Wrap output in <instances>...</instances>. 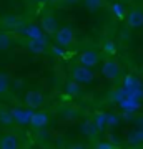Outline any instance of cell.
I'll use <instances>...</instances> for the list:
<instances>
[{
  "mask_svg": "<svg viewBox=\"0 0 143 149\" xmlns=\"http://www.w3.org/2000/svg\"><path fill=\"white\" fill-rule=\"evenodd\" d=\"M93 78H95V74H93L92 68L85 66V65L78 63L73 70H72V80H75L77 83H80V85H88V83L93 81Z\"/></svg>",
  "mask_w": 143,
  "mask_h": 149,
  "instance_id": "cell-1",
  "label": "cell"
},
{
  "mask_svg": "<svg viewBox=\"0 0 143 149\" xmlns=\"http://www.w3.org/2000/svg\"><path fill=\"white\" fill-rule=\"evenodd\" d=\"M101 74H103V78L110 81H115L120 78V74H122V68H120V65L118 61H115L113 58H108L103 61L101 65Z\"/></svg>",
  "mask_w": 143,
  "mask_h": 149,
  "instance_id": "cell-2",
  "label": "cell"
},
{
  "mask_svg": "<svg viewBox=\"0 0 143 149\" xmlns=\"http://www.w3.org/2000/svg\"><path fill=\"white\" fill-rule=\"evenodd\" d=\"M53 37H55V42H57V45H60V47H72L75 42V35H73V30L70 27H62L58 28L57 32L53 33Z\"/></svg>",
  "mask_w": 143,
  "mask_h": 149,
  "instance_id": "cell-3",
  "label": "cell"
},
{
  "mask_svg": "<svg viewBox=\"0 0 143 149\" xmlns=\"http://www.w3.org/2000/svg\"><path fill=\"white\" fill-rule=\"evenodd\" d=\"M12 116H13V123H17V124H20V126H25V124H30V118H32V108H28V109H25V108H12L10 109Z\"/></svg>",
  "mask_w": 143,
  "mask_h": 149,
  "instance_id": "cell-4",
  "label": "cell"
},
{
  "mask_svg": "<svg viewBox=\"0 0 143 149\" xmlns=\"http://www.w3.org/2000/svg\"><path fill=\"white\" fill-rule=\"evenodd\" d=\"M43 103H45V98H43L42 91H38V90L27 91V95H25V104L28 108H32V109H38V108L43 106Z\"/></svg>",
  "mask_w": 143,
  "mask_h": 149,
  "instance_id": "cell-5",
  "label": "cell"
},
{
  "mask_svg": "<svg viewBox=\"0 0 143 149\" xmlns=\"http://www.w3.org/2000/svg\"><path fill=\"white\" fill-rule=\"evenodd\" d=\"M40 28L47 35H53V33L58 30V22H57V17L52 15V13H45V15L40 18Z\"/></svg>",
  "mask_w": 143,
  "mask_h": 149,
  "instance_id": "cell-6",
  "label": "cell"
},
{
  "mask_svg": "<svg viewBox=\"0 0 143 149\" xmlns=\"http://www.w3.org/2000/svg\"><path fill=\"white\" fill-rule=\"evenodd\" d=\"M98 61H100V55L97 53L95 50H83V52L78 55V63L85 65V66H88V68L97 66Z\"/></svg>",
  "mask_w": 143,
  "mask_h": 149,
  "instance_id": "cell-7",
  "label": "cell"
},
{
  "mask_svg": "<svg viewBox=\"0 0 143 149\" xmlns=\"http://www.w3.org/2000/svg\"><path fill=\"white\" fill-rule=\"evenodd\" d=\"M127 25L130 28H140L143 27V12L140 8H132V10L127 12Z\"/></svg>",
  "mask_w": 143,
  "mask_h": 149,
  "instance_id": "cell-8",
  "label": "cell"
},
{
  "mask_svg": "<svg viewBox=\"0 0 143 149\" xmlns=\"http://www.w3.org/2000/svg\"><path fill=\"white\" fill-rule=\"evenodd\" d=\"M20 146V139L13 133H7L0 136V149H17Z\"/></svg>",
  "mask_w": 143,
  "mask_h": 149,
  "instance_id": "cell-9",
  "label": "cell"
},
{
  "mask_svg": "<svg viewBox=\"0 0 143 149\" xmlns=\"http://www.w3.org/2000/svg\"><path fill=\"white\" fill-rule=\"evenodd\" d=\"M48 124V114L45 111H37L32 113V118H30V126L33 129H42Z\"/></svg>",
  "mask_w": 143,
  "mask_h": 149,
  "instance_id": "cell-10",
  "label": "cell"
},
{
  "mask_svg": "<svg viewBox=\"0 0 143 149\" xmlns=\"http://www.w3.org/2000/svg\"><path fill=\"white\" fill-rule=\"evenodd\" d=\"M27 48L32 52V53H45V50L48 48L47 45V38L42 37V38H33V40H28V45Z\"/></svg>",
  "mask_w": 143,
  "mask_h": 149,
  "instance_id": "cell-11",
  "label": "cell"
},
{
  "mask_svg": "<svg viewBox=\"0 0 143 149\" xmlns=\"http://www.w3.org/2000/svg\"><path fill=\"white\" fill-rule=\"evenodd\" d=\"M22 33L25 35L28 40H33V38H42L45 37L43 35V30L38 25H33V23H30V25H27V27L22 28Z\"/></svg>",
  "mask_w": 143,
  "mask_h": 149,
  "instance_id": "cell-12",
  "label": "cell"
},
{
  "mask_svg": "<svg viewBox=\"0 0 143 149\" xmlns=\"http://www.w3.org/2000/svg\"><path fill=\"white\" fill-rule=\"evenodd\" d=\"M0 23L5 28H10V30H17V28L22 25V20L17 15H5L4 18H0Z\"/></svg>",
  "mask_w": 143,
  "mask_h": 149,
  "instance_id": "cell-13",
  "label": "cell"
},
{
  "mask_svg": "<svg viewBox=\"0 0 143 149\" xmlns=\"http://www.w3.org/2000/svg\"><path fill=\"white\" fill-rule=\"evenodd\" d=\"M140 81L133 76V74H127L125 78H123V90L128 91V90H135V88H140Z\"/></svg>",
  "mask_w": 143,
  "mask_h": 149,
  "instance_id": "cell-14",
  "label": "cell"
},
{
  "mask_svg": "<svg viewBox=\"0 0 143 149\" xmlns=\"http://www.w3.org/2000/svg\"><path fill=\"white\" fill-rule=\"evenodd\" d=\"M97 126H95V123L92 121V119H87V121L82 124V133L85 134V136H88V138H92V136H95L97 134Z\"/></svg>",
  "mask_w": 143,
  "mask_h": 149,
  "instance_id": "cell-15",
  "label": "cell"
},
{
  "mask_svg": "<svg viewBox=\"0 0 143 149\" xmlns=\"http://www.w3.org/2000/svg\"><path fill=\"white\" fill-rule=\"evenodd\" d=\"M12 47V38L7 32H0V52H7Z\"/></svg>",
  "mask_w": 143,
  "mask_h": 149,
  "instance_id": "cell-16",
  "label": "cell"
},
{
  "mask_svg": "<svg viewBox=\"0 0 143 149\" xmlns=\"http://www.w3.org/2000/svg\"><path fill=\"white\" fill-rule=\"evenodd\" d=\"M93 123H95V126H97L98 131H103V129L106 128V114L105 113H97Z\"/></svg>",
  "mask_w": 143,
  "mask_h": 149,
  "instance_id": "cell-17",
  "label": "cell"
},
{
  "mask_svg": "<svg viewBox=\"0 0 143 149\" xmlns=\"http://www.w3.org/2000/svg\"><path fill=\"white\" fill-rule=\"evenodd\" d=\"M65 91H67L68 95H80V91H82V88H80V83H77L75 80L68 81V83L65 85Z\"/></svg>",
  "mask_w": 143,
  "mask_h": 149,
  "instance_id": "cell-18",
  "label": "cell"
},
{
  "mask_svg": "<svg viewBox=\"0 0 143 149\" xmlns=\"http://www.w3.org/2000/svg\"><path fill=\"white\" fill-rule=\"evenodd\" d=\"M12 123H13L12 113L7 111V109H0V124H4V126H10Z\"/></svg>",
  "mask_w": 143,
  "mask_h": 149,
  "instance_id": "cell-19",
  "label": "cell"
},
{
  "mask_svg": "<svg viewBox=\"0 0 143 149\" xmlns=\"http://www.w3.org/2000/svg\"><path fill=\"white\" fill-rule=\"evenodd\" d=\"M10 88V80L5 73H0V95H5Z\"/></svg>",
  "mask_w": 143,
  "mask_h": 149,
  "instance_id": "cell-20",
  "label": "cell"
},
{
  "mask_svg": "<svg viewBox=\"0 0 143 149\" xmlns=\"http://www.w3.org/2000/svg\"><path fill=\"white\" fill-rule=\"evenodd\" d=\"M83 3L87 8H90V10H98V8H101V5H103V0H83Z\"/></svg>",
  "mask_w": 143,
  "mask_h": 149,
  "instance_id": "cell-21",
  "label": "cell"
},
{
  "mask_svg": "<svg viewBox=\"0 0 143 149\" xmlns=\"http://www.w3.org/2000/svg\"><path fill=\"white\" fill-rule=\"evenodd\" d=\"M103 52H105V53H110V55H115V52H117V48H115V43L110 42V40L103 42Z\"/></svg>",
  "mask_w": 143,
  "mask_h": 149,
  "instance_id": "cell-22",
  "label": "cell"
},
{
  "mask_svg": "<svg viewBox=\"0 0 143 149\" xmlns=\"http://www.w3.org/2000/svg\"><path fill=\"white\" fill-rule=\"evenodd\" d=\"M111 10H113V13H115L118 18H125V15H127V13L123 12V7L120 5V3H113V5H111Z\"/></svg>",
  "mask_w": 143,
  "mask_h": 149,
  "instance_id": "cell-23",
  "label": "cell"
},
{
  "mask_svg": "<svg viewBox=\"0 0 143 149\" xmlns=\"http://www.w3.org/2000/svg\"><path fill=\"white\" fill-rule=\"evenodd\" d=\"M118 123V118L115 114H106V128H111Z\"/></svg>",
  "mask_w": 143,
  "mask_h": 149,
  "instance_id": "cell-24",
  "label": "cell"
},
{
  "mask_svg": "<svg viewBox=\"0 0 143 149\" xmlns=\"http://www.w3.org/2000/svg\"><path fill=\"white\" fill-rule=\"evenodd\" d=\"M97 148L98 149H113L115 146L110 144V143H97Z\"/></svg>",
  "mask_w": 143,
  "mask_h": 149,
  "instance_id": "cell-25",
  "label": "cell"
},
{
  "mask_svg": "<svg viewBox=\"0 0 143 149\" xmlns=\"http://www.w3.org/2000/svg\"><path fill=\"white\" fill-rule=\"evenodd\" d=\"M62 3H67V5H73V3H78L80 0H60Z\"/></svg>",
  "mask_w": 143,
  "mask_h": 149,
  "instance_id": "cell-26",
  "label": "cell"
},
{
  "mask_svg": "<svg viewBox=\"0 0 143 149\" xmlns=\"http://www.w3.org/2000/svg\"><path fill=\"white\" fill-rule=\"evenodd\" d=\"M72 148H73V149H82V148H83V144H73Z\"/></svg>",
  "mask_w": 143,
  "mask_h": 149,
  "instance_id": "cell-27",
  "label": "cell"
},
{
  "mask_svg": "<svg viewBox=\"0 0 143 149\" xmlns=\"http://www.w3.org/2000/svg\"><path fill=\"white\" fill-rule=\"evenodd\" d=\"M37 2H48V0H37Z\"/></svg>",
  "mask_w": 143,
  "mask_h": 149,
  "instance_id": "cell-28",
  "label": "cell"
}]
</instances>
